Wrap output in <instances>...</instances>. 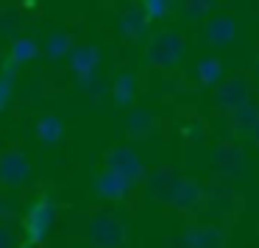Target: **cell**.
Wrapping results in <instances>:
<instances>
[{
  "mask_svg": "<svg viewBox=\"0 0 259 248\" xmlns=\"http://www.w3.org/2000/svg\"><path fill=\"white\" fill-rule=\"evenodd\" d=\"M31 181V162L23 151L6 148L0 151V184L9 190H20Z\"/></svg>",
  "mask_w": 259,
  "mask_h": 248,
  "instance_id": "obj_4",
  "label": "cell"
},
{
  "mask_svg": "<svg viewBox=\"0 0 259 248\" xmlns=\"http://www.w3.org/2000/svg\"><path fill=\"white\" fill-rule=\"evenodd\" d=\"M184 56V39L179 34H159L148 48V62L156 67H176Z\"/></svg>",
  "mask_w": 259,
  "mask_h": 248,
  "instance_id": "obj_8",
  "label": "cell"
},
{
  "mask_svg": "<svg viewBox=\"0 0 259 248\" xmlns=\"http://www.w3.org/2000/svg\"><path fill=\"white\" fill-rule=\"evenodd\" d=\"M229 120H231V126H234V134H251L253 123L259 120V103L253 101V98L242 101L240 106H234L229 112Z\"/></svg>",
  "mask_w": 259,
  "mask_h": 248,
  "instance_id": "obj_15",
  "label": "cell"
},
{
  "mask_svg": "<svg viewBox=\"0 0 259 248\" xmlns=\"http://www.w3.org/2000/svg\"><path fill=\"white\" fill-rule=\"evenodd\" d=\"M20 201L17 195H9V192H0V223H14L20 218Z\"/></svg>",
  "mask_w": 259,
  "mask_h": 248,
  "instance_id": "obj_22",
  "label": "cell"
},
{
  "mask_svg": "<svg viewBox=\"0 0 259 248\" xmlns=\"http://www.w3.org/2000/svg\"><path fill=\"white\" fill-rule=\"evenodd\" d=\"M209 6H212V0H187V12L190 14H203V12H209Z\"/></svg>",
  "mask_w": 259,
  "mask_h": 248,
  "instance_id": "obj_31",
  "label": "cell"
},
{
  "mask_svg": "<svg viewBox=\"0 0 259 248\" xmlns=\"http://www.w3.org/2000/svg\"><path fill=\"white\" fill-rule=\"evenodd\" d=\"M9 56H12L17 64L31 62V59L36 56V42L34 39H14L12 42V53H9Z\"/></svg>",
  "mask_w": 259,
  "mask_h": 248,
  "instance_id": "obj_23",
  "label": "cell"
},
{
  "mask_svg": "<svg viewBox=\"0 0 259 248\" xmlns=\"http://www.w3.org/2000/svg\"><path fill=\"white\" fill-rule=\"evenodd\" d=\"M103 164H106V170H114L117 176H123L128 184H142V179H145V162L140 159V153L134 151V145H114L109 148L106 159H103Z\"/></svg>",
  "mask_w": 259,
  "mask_h": 248,
  "instance_id": "obj_3",
  "label": "cell"
},
{
  "mask_svg": "<svg viewBox=\"0 0 259 248\" xmlns=\"http://www.w3.org/2000/svg\"><path fill=\"white\" fill-rule=\"evenodd\" d=\"M176 179V170L170 168V164H162V168H153V170H145V179H142V184H145L148 195L153 198V201H167V192H170V184H173Z\"/></svg>",
  "mask_w": 259,
  "mask_h": 248,
  "instance_id": "obj_11",
  "label": "cell"
},
{
  "mask_svg": "<svg viewBox=\"0 0 259 248\" xmlns=\"http://www.w3.org/2000/svg\"><path fill=\"white\" fill-rule=\"evenodd\" d=\"M14 17H17L14 12H0V31H6V34H12V31L20 25Z\"/></svg>",
  "mask_w": 259,
  "mask_h": 248,
  "instance_id": "obj_30",
  "label": "cell"
},
{
  "mask_svg": "<svg viewBox=\"0 0 259 248\" xmlns=\"http://www.w3.org/2000/svg\"><path fill=\"white\" fill-rule=\"evenodd\" d=\"M56 223H59V203L51 195H39L23 212V237L28 242L42 245L56 231Z\"/></svg>",
  "mask_w": 259,
  "mask_h": 248,
  "instance_id": "obj_1",
  "label": "cell"
},
{
  "mask_svg": "<svg viewBox=\"0 0 259 248\" xmlns=\"http://www.w3.org/2000/svg\"><path fill=\"white\" fill-rule=\"evenodd\" d=\"M195 78H198V84H201V87L220 84V78H223V64H220V59L218 56L201 59V62H198V67H195Z\"/></svg>",
  "mask_w": 259,
  "mask_h": 248,
  "instance_id": "obj_17",
  "label": "cell"
},
{
  "mask_svg": "<svg viewBox=\"0 0 259 248\" xmlns=\"http://www.w3.org/2000/svg\"><path fill=\"white\" fill-rule=\"evenodd\" d=\"M20 245V231L12 223H0V248H17Z\"/></svg>",
  "mask_w": 259,
  "mask_h": 248,
  "instance_id": "obj_26",
  "label": "cell"
},
{
  "mask_svg": "<svg viewBox=\"0 0 259 248\" xmlns=\"http://www.w3.org/2000/svg\"><path fill=\"white\" fill-rule=\"evenodd\" d=\"M203 198H206V192H203V187L195 179H190V176H176L164 203H170L179 212H195L203 203Z\"/></svg>",
  "mask_w": 259,
  "mask_h": 248,
  "instance_id": "obj_6",
  "label": "cell"
},
{
  "mask_svg": "<svg viewBox=\"0 0 259 248\" xmlns=\"http://www.w3.org/2000/svg\"><path fill=\"white\" fill-rule=\"evenodd\" d=\"M87 237L92 248H123L128 240V229L112 209H95L87 223Z\"/></svg>",
  "mask_w": 259,
  "mask_h": 248,
  "instance_id": "obj_2",
  "label": "cell"
},
{
  "mask_svg": "<svg viewBox=\"0 0 259 248\" xmlns=\"http://www.w3.org/2000/svg\"><path fill=\"white\" fill-rule=\"evenodd\" d=\"M214 131L220 134V140H234V126H231V120H229V114H220L218 112V117H214Z\"/></svg>",
  "mask_w": 259,
  "mask_h": 248,
  "instance_id": "obj_28",
  "label": "cell"
},
{
  "mask_svg": "<svg viewBox=\"0 0 259 248\" xmlns=\"http://www.w3.org/2000/svg\"><path fill=\"white\" fill-rule=\"evenodd\" d=\"M167 6H170V0H145V9L151 17H164L167 14Z\"/></svg>",
  "mask_w": 259,
  "mask_h": 248,
  "instance_id": "obj_29",
  "label": "cell"
},
{
  "mask_svg": "<svg viewBox=\"0 0 259 248\" xmlns=\"http://www.w3.org/2000/svg\"><path fill=\"white\" fill-rule=\"evenodd\" d=\"M14 81L17 75H9V73H0V114L12 106V95H14Z\"/></svg>",
  "mask_w": 259,
  "mask_h": 248,
  "instance_id": "obj_24",
  "label": "cell"
},
{
  "mask_svg": "<svg viewBox=\"0 0 259 248\" xmlns=\"http://www.w3.org/2000/svg\"><path fill=\"white\" fill-rule=\"evenodd\" d=\"M109 92H112V101L117 103V109H125L134 103V95H137V78L131 73H120L117 78H114V84L109 87Z\"/></svg>",
  "mask_w": 259,
  "mask_h": 248,
  "instance_id": "obj_16",
  "label": "cell"
},
{
  "mask_svg": "<svg viewBox=\"0 0 259 248\" xmlns=\"http://www.w3.org/2000/svg\"><path fill=\"white\" fill-rule=\"evenodd\" d=\"M148 31V17L140 12H125L123 17V34L131 36V39H140V36H145Z\"/></svg>",
  "mask_w": 259,
  "mask_h": 248,
  "instance_id": "obj_21",
  "label": "cell"
},
{
  "mask_svg": "<svg viewBox=\"0 0 259 248\" xmlns=\"http://www.w3.org/2000/svg\"><path fill=\"white\" fill-rule=\"evenodd\" d=\"M34 134H36V140H39L42 145H56V142H62V137H64L62 117H59V114H53V112L39 114V117H36V123H34Z\"/></svg>",
  "mask_w": 259,
  "mask_h": 248,
  "instance_id": "obj_14",
  "label": "cell"
},
{
  "mask_svg": "<svg viewBox=\"0 0 259 248\" xmlns=\"http://www.w3.org/2000/svg\"><path fill=\"white\" fill-rule=\"evenodd\" d=\"M214 109L220 114H229L234 106H240L242 101L251 98V81L245 75H234V78L223 81V84H214Z\"/></svg>",
  "mask_w": 259,
  "mask_h": 248,
  "instance_id": "obj_9",
  "label": "cell"
},
{
  "mask_svg": "<svg viewBox=\"0 0 259 248\" xmlns=\"http://www.w3.org/2000/svg\"><path fill=\"white\" fill-rule=\"evenodd\" d=\"M223 237L220 226H187L167 242V248H223Z\"/></svg>",
  "mask_w": 259,
  "mask_h": 248,
  "instance_id": "obj_7",
  "label": "cell"
},
{
  "mask_svg": "<svg viewBox=\"0 0 259 248\" xmlns=\"http://www.w3.org/2000/svg\"><path fill=\"white\" fill-rule=\"evenodd\" d=\"M206 39L212 45H229L234 39V23L229 17H218L206 25Z\"/></svg>",
  "mask_w": 259,
  "mask_h": 248,
  "instance_id": "obj_19",
  "label": "cell"
},
{
  "mask_svg": "<svg viewBox=\"0 0 259 248\" xmlns=\"http://www.w3.org/2000/svg\"><path fill=\"white\" fill-rule=\"evenodd\" d=\"M67 51H70V36L67 34H56V36L48 39V48H45L48 59H62V56H67Z\"/></svg>",
  "mask_w": 259,
  "mask_h": 248,
  "instance_id": "obj_25",
  "label": "cell"
},
{
  "mask_svg": "<svg viewBox=\"0 0 259 248\" xmlns=\"http://www.w3.org/2000/svg\"><path fill=\"white\" fill-rule=\"evenodd\" d=\"M206 192V198L214 203V206H220V209H229L231 206V201H234V187L229 184V179L226 181H220V179H214L212 184H209V190H203Z\"/></svg>",
  "mask_w": 259,
  "mask_h": 248,
  "instance_id": "obj_20",
  "label": "cell"
},
{
  "mask_svg": "<svg viewBox=\"0 0 259 248\" xmlns=\"http://www.w3.org/2000/svg\"><path fill=\"white\" fill-rule=\"evenodd\" d=\"M17 70H20V64L14 62L12 56L9 59H3V64H0V73H9V75H17Z\"/></svg>",
  "mask_w": 259,
  "mask_h": 248,
  "instance_id": "obj_32",
  "label": "cell"
},
{
  "mask_svg": "<svg viewBox=\"0 0 259 248\" xmlns=\"http://www.w3.org/2000/svg\"><path fill=\"white\" fill-rule=\"evenodd\" d=\"M181 134H184V140H201L203 134H206V126L201 123V120H187L184 126H181Z\"/></svg>",
  "mask_w": 259,
  "mask_h": 248,
  "instance_id": "obj_27",
  "label": "cell"
},
{
  "mask_svg": "<svg viewBox=\"0 0 259 248\" xmlns=\"http://www.w3.org/2000/svg\"><path fill=\"white\" fill-rule=\"evenodd\" d=\"M67 56H70V67H73L75 78H78V75L95 73L98 62H101V51L92 48V45H78V48H73V51H67Z\"/></svg>",
  "mask_w": 259,
  "mask_h": 248,
  "instance_id": "obj_13",
  "label": "cell"
},
{
  "mask_svg": "<svg viewBox=\"0 0 259 248\" xmlns=\"http://www.w3.org/2000/svg\"><path fill=\"white\" fill-rule=\"evenodd\" d=\"M78 87L90 95V101H92V106H101L103 101H106V95H109V84L101 78L98 73H90V75H78Z\"/></svg>",
  "mask_w": 259,
  "mask_h": 248,
  "instance_id": "obj_18",
  "label": "cell"
},
{
  "mask_svg": "<svg viewBox=\"0 0 259 248\" xmlns=\"http://www.w3.org/2000/svg\"><path fill=\"white\" fill-rule=\"evenodd\" d=\"M251 140H253V142H256V145H259V120H256V123H253V129H251Z\"/></svg>",
  "mask_w": 259,
  "mask_h": 248,
  "instance_id": "obj_33",
  "label": "cell"
},
{
  "mask_svg": "<svg viewBox=\"0 0 259 248\" xmlns=\"http://www.w3.org/2000/svg\"><path fill=\"white\" fill-rule=\"evenodd\" d=\"M17 248H39V245H36V242H28V240H20Z\"/></svg>",
  "mask_w": 259,
  "mask_h": 248,
  "instance_id": "obj_34",
  "label": "cell"
},
{
  "mask_svg": "<svg viewBox=\"0 0 259 248\" xmlns=\"http://www.w3.org/2000/svg\"><path fill=\"white\" fill-rule=\"evenodd\" d=\"M153 129H156V117L142 106L131 109L128 117H125V134L131 142H145L153 134Z\"/></svg>",
  "mask_w": 259,
  "mask_h": 248,
  "instance_id": "obj_12",
  "label": "cell"
},
{
  "mask_svg": "<svg viewBox=\"0 0 259 248\" xmlns=\"http://www.w3.org/2000/svg\"><path fill=\"white\" fill-rule=\"evenodd\" d=\"M245 164H248V153H245V148L234 140H220L218 148L212 151V168L218 170V176H223V179L240 176L242 170H245Z\"/></svg>",
  "mask_w": 259,
  "mask_h": 248,
  "instance_id": "obj_5",
  "label": "cell"
},
{
  "mask_svg": "<svg viewBox=\"0 0 259 248\" xmlns=\"http://www.w3.org/2000/svg\"><path fill=\"white\" fill-rule=\"evenodd\" d=\"M92 190H95V195L103 198V201H125V198L131 195V190H134V184H128V181H125L123 176H117L114 170L103 168V173H98V179L92 181Z\"/></svg>",
  "mask_w": 259,
  "mask_h": 248,
  "instance_id": "obj_10",
  "label": "cell"
}]
</instances>
